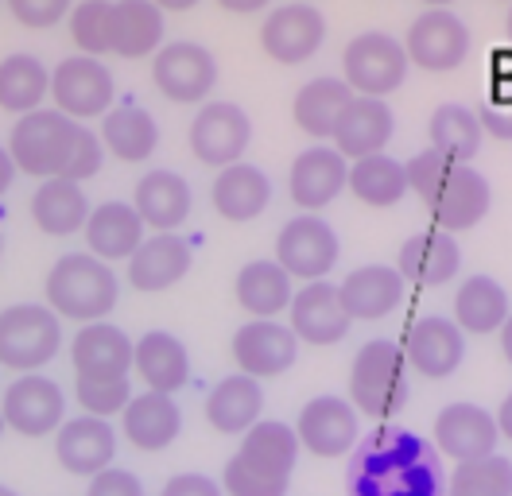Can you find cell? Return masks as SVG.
<instances>
[{"mask_svg":"<svg viewBox=\"0 0 512 496\" xmlns=\"http://www.w3.org/2000/svg\"><path fill=\"white\" fill-rule=\"evenodd\" d=\"M350 496H447V477L419 434L381 423L350 462Z\"/></svg>","mask_w":512,"mask_h":496,"instance_id":"obj_1","label":"cell"},{"mask_svg":"<svg viewBox=\"0 0 512 496\" xmlns=\"http://www.w3.org/2000/svg\"><path fill=\"white\" fill-rule=\"evenodd\" d=\"M121 299V283L113 264L97 260L90 252H66L47 272V307L70 322H105L109 310Z\"/></svg>","mask_w":512,"mask_h":496,"instance_id":"obj_2","label":"cell"},{"mask_svg":"<svg viewBox=\"0 0 512 496\" xmlns=\"http://www.w3.org/2000/svg\"><path fill=\"white\" fill-rule=\"evenodd\" d=\"M350 403L357 407V415L377 419V423H388L404 411V403H408V361H404V349L396 341L373 338L353 353Z\"/></svg>","mask_w":512,"mask_h":496,"instance_id":"obj_3","label":"cell"},{"mask_svg":"<svg viewBox=\"0 0 512 496\" xmlns=\"http://www.w3.org/2000/svg\"><path fill=\"white\" fill-rule=\"evenodd\" d=\"M86 124L70 121L59 109H35L28 117L12 124L8 136V155L16 163V171L35 175V179H63L70 159L78 152Z\"/></svg>","mask_w":512,"mask_h":496,"instance_id":"obj_4","label":"cell"},{"mask_svg":"<svg viewBox=\"0 0 512 496\" xmlns=\"http://www.w3.org/2000/svg\"><path fill=\"white\" fill-rule=\"evenodd\" d=\"M63 349L59 314L39 303H16L0 310V365L20 376L51 365Z\"/></svg>","mask_w":512,"mask_h":496,"instance_id":"obj_5","label":"cell"},{"mask_svg":"<svg viewBox=\"0 0 512 496\" xmlns=\"http://www.w3.org/2000/svg\"><path fill=\"white\" fill-rule=\"evenodd\" d=\"M408 51L388 31H361L342 51V82L357 97H388L408 78Z\"/></svg>","mask_w":512,"mask_h":496,"instance_id":"obj_6","label":"cell"},{"mask_svg":"<svg viewBox=\"0 0 512 496\" xmlns=\"http://www.w3.org/2000/svg\"><path fill=\"white\" fill-rule=\"evenodd\" d=\"M51 97H55V109L66 113L70 121H90V117H105L113 109L117 82L105 62L90 59V55H70L51 74Z\"/></svg>","mask_w":512,"mask_h":496,"instance_id":"obj_7","label":"cell"},{"mask_svg":"<svg viewBox=\"0 0 512 496\" xmlns=\"http://www.w3.org/2000/svg\"><path fill=\"white\" fill-rule=\"evenodd\" d=\"M0 415L8 431L24 434V438H47V434H59V427L66 423V396L51 376L28 372L4 388Z\"/></svg>","mask_w":512,"mask_h":496,"instance_id":"obj_8","label":"cell"},{"mask_svg":"<svg viewBox=\"0 0 512 496\" xmlns=\"http://www.w3.org/2000/svg\"><path fill=\"white\" fill-rule=\"evenodd\" d=\"M152 82L167 101L198 105L218 86V59L202 43H191V39L167 43L152 59Z\"/></svg>","mask_w":512,"mask_h":496,"instance_id":"obj_9","label":"cell"},{"mask_svg":"<svg viewBox=\"0 0 512 496\" xmlns=\"http://www.w3.org/2000/svg\"><path fill=\"white\" fill-rule=\"evenodd\" d=\"M253 140V121L241 105L233 101H206L191 121V152L206 167H233L249 152Z\"/></svg>","mask_w":512,"mask_h":496,"instance_id":"obj_10","label":"cell"},{"mask_svg":"<svg viewBox=\"0 0 512 496\" xmlns=\"http://www.w3.org/2000/svg\"><path fill=\"white\" fill-rule=\"evenodd\" d=\"M295 434H299V446L315 458H346L350 450H357L361 415L342 396H315L303 403L295 419Z\"/></svg>","mask_w":512,"mask_h":496,"instance_id":"obj_11","label":"cell"},{"mask_svg":"<svg viewBox=\"0 0 512 496\" xmlns=\"http://www.w3.org/2000/svg\"><path fill=\"white\" fill-rule=\"evenodd\" d=\"M338 233L330 221L315 214L291 217L288 225L276 237V264L288 272L291 279H307L315 283L322 279L334 264H338Z\"/></svg>","mask_w":512,"mask_h":496,"instance_id":"obj_12","label":"cell"},{"mask_svg":"<svg viewBox=\"0 0 512 496\" xmlns=\"http://www.w3.org/2000/svg\"><path fill=\"white\" fill-rule=\"evenodd\" d=\"M408 62L431 74L458 70L470 55V28L450 12V8H427L404 39Z\"/></svg>","mask_w":512,"mask_h":496,"instance_id":"obj_13","label":"cell"},{"mask_svg":"<svg viewBox=\"0 0 512 496\" xmlns=\"http://www.w3.org/2000/svg\"><path fill=\"white\" fill-rule=\"evenodd\" d=\"M326 39V20L315 4L295 0L272 8V16L260 24V47L264 55L280 66H299L307 62Z\"/></svg>","mask_w":512,"mask_h":496,"instance_id":"obj_14","label":"cell"},{"mask_svg":"<svg viewBox=\"0 0 512 496\" xmlns=\"http://www.w3.org/2000/svg\"><path fill=\"white\" fill-rule=\"evenodd\" d=\"M431 438H435L439 454H447L458 465H466L497 454L501 431H497V415L478 407V403H447L435 415Z\"/></svg>","mask_w":512,"mask_h":496,"instance_id":"obj_15","label":"cell"},{"mask_svg":"<svg viewBox=\"0 0 512 496\" xmlns=\"http://www.w3.org/2000/svg\"><path fill=\"white\" fill-rule=\"evenodd\" d=\"M400 349H404L408 369H416L427 380H447L450 372H458V365L466 361V334L458 330L454 318L427 314L404 330Z\"/></svg>","mask_w":512,"mask_h":496,"instance_id":"obj_16","label":"cell"},{"mask_svg":"<svg viewBox=\"0 0 512 496\" xmlns=\"http://www.w3.org/2000/svg\"><path fill=\"white\" fill-rule=\"evenodd\" d=\"M229 349H233L237 372H245L253 380H272L295 365L299 338L291 334V326H280L276 318H253L233 334Z\"/></svg>","mask_w":512,"mask_h":496,"instance_id":"obj_17","label":"cell"},{"mask_svg":"<svg viewBox=\"0 0 512 496\" xmlns=\"http://www.w3.org/2000/svg\"><path fill=\"white\" fill-rule=\"evenodd\" d=\"M291 334L303 345H334L350 334V310L342 303V291L326 279L303 283V291H295L288 307Z\"/></svg>","mask_w":512,"mask_h":496,"instance_id":"obj_18","label":"cell"},{"mask_svg":"<svg viewBox=\"0 0 512 496\" xmlns=\"http://www.w3.org/2000/svg\"><path fill=\"white\" fill-rule=\"evenodd\" d=\"M489 202H493L489 179L481 171H474L470 163H454L443 186L435 190V198L427 202V210H431L435 229L462 233V229H474L481 217L489 214Z\"/></svg>","mask_w":512,"mask_h":496,"instance_id":"obj_19","label":"cell"},{"mask_svg":"<svg viewBox=\"0 0 512 496\" xmlns=\"http://www.w3.org/2000/svg\"><path fill=\"white\" fill-rule=\"evenodd\" d=\"M132 349H136V341L113 322L82 326L70 341L74 380H121L132 372Z\"/></svg>","mask_w":512,"mask_h":496,"instance_id":"obj_20","label":"cell"},{"mask_svg":"<svg viewBox=\"0 0 512 496\" xmlns=\"http://www.w3.org/2000/svg\"><path fill=\"white\" fill-rule=\"evenodd\" d=\"M113 458H117V431L109 419H94V415L66 419L55 434V462L74 477L90 481L97 473L113 469Z\"/></svg>","mask_w":512,"mask_h":496,"instance_id":"obj_21","label":"cell"},{"mask_svg":"<svg viewBox=\"0 0 512 496\" xmlns=\"http://www.w3.org/2000/svg\"><path fill=\"white\" fill-rule=\"evenodd\" d=\"M350 186V159L338 148H307L291 159L288 190L299 210H322Z\"/></svg>","mask_w":512,"mask_h":496,"instance_id":"obj_22","label":"cell"},{"mask_svg":"<svg viewBox=\"0 0 512 496\" xmlns=\"http://www.w3.org/2000/svg\"><path fill=\"white\" fill-rule=\"evenodd\" d=\"M392 132H396V117H392L388 101H381V97H353L350 105L342 109L330 140L346 159L357 163V159L381 155L384 144L392 140Z\"/></svg>","mask_w":512,"mask_h":496,"instance_id":"obj_23","label":"cell"},{"mask_svg":"<svg viewBox=\"0 0 512 496\" xmlns=\"http://www.w3.org/2000/svg\"><path fill=\"white\" fill-rule=\"evenodd\" d=\"M132 372L144 380V392L175 396L191 380V353L171 330H148L144 338H136Z\"/></svg>","mask_w":512,"mask_h":496,"instance_id":"obj_24","label":"cell"},{"mask_svg":"<svg viewBox=\"0 0 512 496\" xmlns=\"http://www.w3.org/2000/svg\"><path fill=\"white\" fill-rule=\"evenodd\" d=\"M179 431H183V411L175 396H163V392L132 396L121 415V434L140 454H160L167 446H175Z\"/></svg>","mask_w":512,"mask_h":496,"instance_id":"obj_25","label":"cell"},{"mask_svg":"<svg viewBox=\"0 0 512 496\" xmlns=\"http://www.w3.org/2000/svg\"><path fill=\"white\" fill-rule=\"evenodd\" d=\"M194 252L179 233H156L132 252L128 260V283L144 295H160L175 287L179 279L191 272Z\"/></svg>","mask_w":512,"mask_h":496,"instance_id":"obj_26","label":"cell"},{"mask_svg":"<svg viewBox=\"0 0 512 496\" xmlns=\"http://www.w3.org/2000/svg\"><path fill=\"white\" fill-rule=\"evenodd\" d=\"M404 283L408 279L388 264H365V268H353L350 276L338 283V291H342V303L353 322H377L404 303Z\"/></svg>","mask_w":512,"mask_h":496,"instance_id":"obj_27","label":"cell"},{"mask_svg":"<svg viewBox=\"0 0 512 496\" xmlns=\"http://www.w3.org/2000/svg\"><path fill=\"white\" fill-rule=\"evenodd\" d=\"M458 268H462V248L443 229H427V233L408 237L396 256V272L412 279L416 287H443L458 276Z\"/></svg>","mask_w":512,"mask_h":496,"instance_id":"obj_28","label":"cell"},{"mask_svg":"<svg viewBox=\"0 0 512 496\" xmlns=\"http://www.w3.org/2000/svg\"><path fill=\"white\" fill-rule=\"evenodd\" d=\"M191 183L175 171H148L140 183H136V214L148 229L156 233H175L187 217H191Z\"/></svg>","mask_w":512,"mask_h":496,"instance_id":"obj_29","label":"cell"},{"mask_svg":"<svg viewBox=\"0 0 512 496\" xmlns=\"http://www.w3.org/2000/svg\"><path fill=\"white\" fill-rule=\"evenodd\" d=\"M144 221L136 214V206L128 202H101L97 210H90L86 221V248L90 256L117 264V260H132V252L144 245Z\"/></svg>","mask_w":512,"mask_h":496,"instance_id":"obj_30","label":"cell"},{"mask_svg":"<svg viewBox=\"0 0 512 496\" xmlns=\"http://www.w3.org/2000/svg\"><path fill=\"white\" fill-rule=\"evenodd\" d=\"M260 411H264V388H260V380L245 376V372L218 380L206 396V423L218 434L253 431L260 423Z\"/></svg>","mask_w":512,"mask_h":496,"instance_id":"obj_31","label":"cell"},{"mask_svg":"<svg viewBox=\"0 0 512 496\" xmlns=\"http://www.w3.org/2000/svg\"><path fill=\"white\" fill-rule=\"evenodd\" d=\"M299 434L295 427L288 423H280V419H260L253 431L241 434V450H237V458L256 469V473H264V477H272V481H291V473H295V462H299Z\"/></svg>","mask_w":512,"mask_h":496,"instance_id":"obj_32","label":"cell"},{"mask_svg":"<svg viewBox=\"0 0 512 496\" xmlns=\"http://www.w3.org/2000/svg\"><path fill=\"white\" fill-rule=\"evenodd\" d=\"M210 202H214V210L225 217V221H253L268 210V202H272V183H268V175L253 167V163H233V167H225L218 171V179H214V190H210Z\"/></svg>","mask_w":512,"mask_h":496,"instance_id":"obj_33","label":"cell"},{"mask_svg":"<svg viewBox=\"0 0 512 496\" xmlns=\"http://www.w3.org/2000/svg\"><path fill=\"white\" fill-rule=\"evenodd\" d=\"M509 314V291L493 276L462 279L454 295V322L462 334H501Z\"/></svg>","mask_w":512,"mask_h":496,"instance_id":"obj_34","label":"cell"},{"mask_svg":"<svg viewBox=\"0 0 512 496\" xmlns=\"http://www.w3.org/2000/svg\"><path fill=\"white\" fill-rule=\"evenodd\" d=\"M109 43L121 59H144L163 43V12L152 0H113Z\"/></svg>","mask_w":512,"mask_h":496,"instance_id":"obj_35","label":"cell"},{"mask_svg":"<svg viewBox=\"0 0 512 496\" xmlns=\"http://www.w3.org/2000/svg\"><path fill=\"white\" fill-rule=\"evenodd\" d=\"M32 217L47 237H70L78 229H86L90 221V202L82 183L70 179H47L32 194Z\"/></svg>","mask_w":512,"mask_h":496,"instance_id":"obj_36","label":"cell"},{"mask_svg":"<svg viewBox=\"0 0 512 496\" xmlns=\"http://www.w3.org/2000/svg\"><path fill=\"white\" fill-rule=\"evenodd\" d=\"M357 93L342 82V78H311L307 86H299L295 101H291V117L295 124L315 136V140H330L334 124L342 117V109L350 105Z\"/></svg>","mask_w":512,"mask_h":496,"instance_id":"obj_37","label":"cell"},{"mask_svg":"<svg viewBox=\"0 0 512 496\" xmlns=\"http://www.w3.org/2000/svg\"><path fill=\"white\" fill-rule=\"evenodd\" d=\"M101 144L125 163H140L156 152L160 144V124L140 105H117L101 117Z\"/></svg>","mask_w":512,"mask_h":496,"instance_id":"obj_38","label":"cell"},{"mask_svg":"<svg viewBox=\"0 0 512 496\" xmlns=\"http://www.w3.org/2000/svg\"><path fill=\"white\" fill-rule=\"evenodd\" d=\"M237 303L249 310L253 318H276L280 310L291 307L295 291H291V276L276 264V260H253L237 272Z\"/></svg>","mask_w":512,"mask_h":496,"instance_id":"obj_39","label":"cell"},{"mask_svg":"<svg viewBox=\"0 0 512 496\" xmlns=\"http://www.w3.org/2000/svg\"><path fill=\"white\" fill-rule=\"evenodd\" d=\"M51 97V74L35 55H8L0 62V109L28 117Z\"/></svg>","mask_w":512,"mask_h":496,"instance_id":"obj_40","label":"cell"},{"mask_svg":"<svg viewBox=\"0 0 512 496\" xmlns=\"http://www.w3.org/2000/svg\"><path fill=\"white\" fill-rule=\"evenodd\" d=\"M481 121L474 109L466 105H439L431 113V124H427V136H431V148L439 155H447L454 163H470L481 148Z\"/></svg>","mask_w":512,"mask_h":496,"instance_id":"obj_41","label":"cell"},{"mask_svg":"<svg viewBox=\"0 0 512 496\" xmlns=\"http://www.w3.org/2000/svg\"><path fill=\"white\" fill-rule=\"evenodd\" d=\"M350 190L357 194V202L384 210L408 194V171L392 155H369V159H357L350 167Z\"/></svg>","mask_w":512,"mask_h":496,"instance_id":"obj_42","label":"cell"},{"mask_svg":"<svg viewBox=\"0 0 512 496\" xmlns=\"http://www.w3.org/2000/svg\"><path fill=\"white\" fill-rule=\"evenodd\" d=\"M447 496H512V462L505 454H489L458 465L447 477Z\"/></svg>","mask_w":512,"mask_h":496,"instance_id":"obj_43","label":"cell"},{"mask_svg":"<svg viewBox=\"0 0 512 496\" xmlns=\"http://www.w3.org/2000/svg\"><path fill=\"white\" fill-rule=\"evenodd\" d=\"M109 20H113V0H82L70 8V39L82 55H109Z\"/></svg>","mask_w":512,"mask_h":496,"instance_id":"obj_44","label":"cell"},{"mask_svg":"<svg viewBox=\"0 0 512 496\" xmlns=\"http://www.w3.org/2000/svg\"><path fill=\"white\" fill-rule=\"evenodd\" d=\"M74 400L82 403V415L113 419V415H125L128 400H132V384H128V376H121V380H74Z\"/></svg>","mask_w":512,"mask_h":496,"instance_id":"obj_45","label":"cell"},{"mask_svg":"<svg viewBox=\"0 0 512 496\" xmlns=\"http://www.w3.org/2000/svg\"><path fill=\"white\" fill-rule=\"evenodd\" d=\"M450 167H454V159L439 155L435 148H423V152L412 155V159L404 163V171H408V190H412V194H419V202L427 206V202L435 198V190L443 186V179H447Z\"/></svg>","mask_w":512,"mask_h":496,"instance_id":"obj_46","label":"cell"},{"mask_svg":"<svg viewBox=\"0 0 512 496\" xmlns=\"http://www.w3.org/2000/svg\"><path fill=\"white\" fill-rule=\"evenodd\" d=\"M288 485L291 481H272V477H264V473L249 469L237 454H233L222 469V493L225 496H288Z\"/></svg>","mask_w":512,"mask_h":496,"instance_id":"obj_47","label":"cell"},{"mask_svg":"<svg viewBox=\"0 0 512 496\" xmlns=\"http://www.w3.org/2000/svg\"><path fill=\"white\" fill-rule=\"evenodd\" d=\"M12 20L32 31L55 28L63 16H70V0H4Z\"/></svg>","mask_w":512,"mask_h":496,"instance_id":"obj_48","label":"cell"},{"mask_svg":"<svg viewBox=\"0 0 512 496\" xmlns=\"http://www.w3.org/2000/svg\"><path fill=\"white\" fill-rule=\"evenodd\" d=\"M86 496H148V493H144V481H140L132 469L113 465V469H105V473L90 477Z\"/></svg>","mask_w":512,"mask_h":496,"instance_id":"obj_49","label":"cell"},{"mask_svg":"<svg viewBox=\"0 0 512 496\" xmlns=\"http://www.w3.org/2000/svg\"><path fill=\"white\" fill-rule=\"evenodd\" d=\"M101 155H105V144L97 140L90 128H82L78 152H74V159H70V167H66L63 179H70V183H82V179L97 175V167H101Z\"/></svg>","mask_w":512,"mask_h":496,"instance_id":"obj_50","label":"cell"},{"mask_svg":"<svg viewBox=\"0 0 512 496\" xmlns=\"http://www.w3.org/2000/svg\"><path fill=\"white\" fill-rule=\"evenodd\" d=\"M160 496H225V493H222V481H214L206 473H175L160 489Z\"/></svg>","mask_w":512,"mask_h":496,"instance_id":"obj_51","label":"cell"},{"mask_svg":"<svg viewBox=\"0 0 512 496\" xmlns=\"http://www.w3.org/2000/svg\"><path fill=\"white\" fill-rule=\"evenodd\" d=\"M478 121L489 136H497V140H512V105H481Z\"/></svg>","mask_w":512,"mask_h":496,"instance_id":"obj_52","label":"cell"},{"mask_svg":"<svg viewBox=\"0 0 512 496\" xmlns=\"http://www.w3.org/2000/svg\"><path fill=\"white\" fill-rule=\"evenodd\" d=\"M225 12H237V16H253L260 8H268V0H218Z\"/></svg>","mask_w":512,"mask_h":496,"instance_id":"obj_53","label":"cell"},{"mask_svg":"<svg viewBox=\"0 0 512 496\" xmlns=\"http://www.w3.org/2000/svg\"><path fill=\"white\" fill-rule=\"evenodd\" d=\"M497 431H501V438L512 442V392L501 400V407H497Z\"/></svg>","mask_w":512,"mask_h":496,"instance_id":"obj_54","label":"cell"},{"mask_svg":"<svg viewBox=\"0 0 512 496\" xmlns=\"http://www.w3.org/2000/svg\"><path fill=\"white\" fill-rule=\"evenodd\" d=\"M12 179H16V163H12V155L0 148V194L12 186Z\"/></svg>","mask_w":512,"mask_h":496,"instance_id":"obj_55","label":"cell"},{"mask_svg":"<svg viewBox=\"0 0 512 496\" xmlns=\"http://www.w3.org/2000/svg\"><path fill=\"white\" fill-rule=\"evenodd\" d=\"M160 12H191L198 0H152Z\"/></svg>","mask_w":512,"mask_h":496,"instance_id":"obj_56","label":"cell"},{"mask_svg":"<svg viewBox=\"0 0 512 496\" xmlns=\"http://www.w3.org/2000/svg\"><path fill=\"white\" fill-rule=\"evenodd\" d=\"M501 353H505V361L512 365V314H509V322L501 326Z\"/></svg>","mask_w":512,"mask_h":496,"instance_id":"obj_57","label":"cell"},{"mask_svg":"<svg viewBox=\"0 0 512 496\" xmlns=\"http://www.w3.org/2000/svg\"><path fill=\"white\" fill-rule=\"evenodd\" d=\"M423 4H431V8H447V4H454V0H423Z\"/></svg>","mask_w":512,"mask_h":496,"instance_id":"obj_58","label":"cell"},{"mask_svg":"<svg viewBox=\"0 0 512 496\" xmlns=\"http://www.w3.org/2000/svg\"><path fill=\"white\" fill-rule=\"evenodd\" d=\"M0 496H20L16 489H8V485H0Z\"/></svg>","mask_w":512,"mask_h":496,"instance_id":"obj_59","label":"cell"},{"mask_svg":"<svg viewBox=\"0 0 512 496\" xmlns=\"http://www.w3.org/2000/svg\"><path fill=\"white\" fill-rule=\"evenodd\" d=\"M505 31H509V39H512V8H509V20H505Z\"/></svg>","mask_w":512,"mask_h":496,"instance_id":"obj_60","label":"cell"},{"mask_svg":"<svg viewBox=\"0 0 512 496\" xmlns=\"http://www.w3.org/2000/svg\"><path fill=\"white\" fill-rule=\"evenodd\" d=\"M4 431H8V423H4V415H0V434H4Z\"/></svg>","mask_w":512,"mask_h":496,"instance_id":"obj_61","label":"cell"},{"mask_svg":"<svg viewBox=\"0 0 512 496\" xmlns=\"http://www.w3.org/2000/svg\"><path fill=\"white\" fill-rule=\"evenodd\" d=\"M0 252H4V248H0Z\"/></svg>","mask_w":512,"mask_h":496,"instance_id":"obj_62","label":"cell"}]
</instances>
